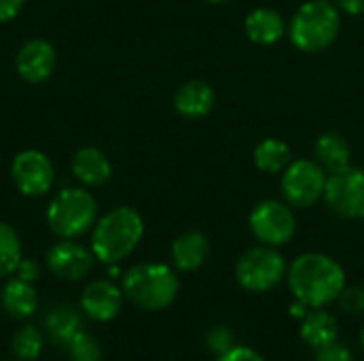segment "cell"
<instances>
[{
	"instance_id": "52a82bcc",
	"label": "cell",
	"mask_w": 364,
	"mask_h": 361,
	"mask_svg": "<svg viewBox=\"0 0 364 361\" xmlns=\"http://www.w3.org/2000/svg\"><path fill=\"white\" fill-rule=\"evenodd\" d=\"M326 181L328 172L314 157L294 160L282 172V200H286L292 209H309L316 202L324 200Z\"/></svg>"
},
{
	"instance_id": "f546056e",
	"label": "cell",
	"mask_w": 364,
	"mask_h": 361,
	"mask_svg": "<svg viewBox=\"0 0 364 361\" xmlns=\"http://www.w3.org/2000/svg\"><path fill=\"white\" fill-rule=\"evenodd\" d=\"M15 277L21 279V281H28V283L38 281V277H41V266H38V262L28 260V257H21V262H19V266H17V270H15Z\"/></svg>"
},
{
	"instance_id": "3957f363",
	"label": "cell",
	"mask_w": 364,
	"mask_h": 361,
	"mask_svg": "<svg viewBox=\"0 0 364 361\" xmlns=\"http://www.w3.org/2000/svg\"><path fill=\"white\" fill-rule=\"evenodd\" d=\"M341 34V11L333 0H307L288 21V38L301 53H322Z\"/></svg>"
},
{
	"instance_id": "8992f818",
	"label": "cell",
	"mask_w": 364,
	"mask_h": 361,
	"mask_svg": "<svg viewBox=\"0 0 364 361\" xmlns=\"http://www.w3.org/2000/svg\"><path fill=\"white\" fill-rule=\"evenodd\" d=\"M288 274V264L279 249L256 245L239 255L235 264L237 283L252 294H267L275 289Z\"/></svg>"
},
{
	"instance_id": "e0dca14e",
	"label": "cell",
	"mask_w": 364,
	"mask_h": 361,
	"mask_svg": "<svg viewBox=\"0 0 364 361\" xmlns=\"http://www.w3.org/2000/svg\"><path fill=\"white\" fill-rule=\"evenodd\" d=\"M211 253L209 238L198 230H188L179 234L171 245V262L179 272H194L198 270Z\"/></svg>"
},
{
	"instance_id": "cb8c5ba5",
	"label": "cell",
	"mask_w": 364,
	"mask_h": 361,
	"mask_svg": "<svg viewBox=\"0 0 364 361\" xmlns=\"http://www.w3.org/2000/svg\"><path fill=\"white\" fill-rule=\"evenodd\" d=\"M45 336L34 326H23L11 338V353L19 361H36L43 353Z\"/></svg>"
},
{
	"instance_id": "d4e9b609",
	"label": "cell",
	"mask_w": 364,
	"mask_h": 361,
	"mask_svg": "<svg viewBox=\"0 0 364 361\" xmlns=\"http://www.w3.org/2000/svg\"><path fill=\"white\" fill-rule=\"evenodd\" d=\"M66 347L70 361H102V349L98 340L83 330H79Z\"/></svg>"
},
{
	"instance_id": "7402d4cb",
	"label": "cell",
	"mask_w": 364,
	"mask_h": 361,
	"mask_svg": "<svg viewBox=\"0 0 364 361\" xmlns=\"http://www.w3.org/2000/svg\"><path fill=\"white\" fill-rule=\"evenodd\" d=\"M81 330V315L70 304H55L45 315V332L58 345H68Z\"/></svg>"
},
{
	"instance_id": "83f0119b",
	"label": "cell",
	"mask_w": 364,
	"mask_h": 361,
	"mask_svg": "<svg viewBox=\"0 0 364 361\" xmlns=\"http://www.w3.org/2000/svg\"><path fill=\"white\" fill-rule=\"evenodd\" d=\"M316 361H354V355H352L350 347L335 340L316 351Z\"/></svg>"
},
{
	"instance_id": "5bb4252c",
	"label": "cell",
	"mask_w": 364,
	"mask_h": 361,
	"mask_svg": "<svg viewBox=\"0 0 364 361\" xmlns=\"http://www.w3.org/2000/svg\"><path fill=\"white\" fill-rule=\"evenodd\" d=\"M245 36L262 47L277 45L284 36H288V23L284 15L271 6H258L247 13L243 23Z\"/></svg>"
},
{
	"instance_id": "836d02e7",
	"label": "cell",
	"mask_w": 364,
	"mask_h": 361,
	"mask_svg": "<svg viewBox=\"0 0 364 361\" xmlns=\"http://www.w3.org/2000/svg\"><path fill=\"white\" fill-rule=\"evenodd\" d=\"M207 2H211V4H226V2H232V0H207Z\"/></svg>"
},
{
	"instance_id": "d6986e66",
	"label": "cell",
	"mask_w": 364,
	"mask_h": 361,
	"mask_svg": "<svg viewBox=\"0 0 364 361\" xmlns=\"http://www.w3.org/2000/svg\"><path fill=\"white\" fill-rule=\"evenodd\" d=\"M2 309L13 319H28L38 309V294L32 283L21 279H9L0 294Z\"/></svg>"
},
{
	"instance_id": "4dcf8cb0",
	"label": "cell",
	"mask_w": 364,
	"mask_h": 361,
	"mask_svg": "<svg viewBox=\"0 0 364 361\" xmlns=\"http://www.w3.org/2000/svg\"><path fill=\"white\" fill-rule=\"evenodd\" d=\"M23 4L26 0H0V23L13 21L21 13Z\"/></svg>"
},
{
	"instance_id": "7a4b0ae2",
	"label": "cell",
	"mask_w": 364,
	"mask_h": 361,
	"mask_svg": "<svg viewBox=\"0 0 364 361\" xmlns=\"http://www.w3.org/2000/svg\"><path fill=\"white\" fill-rule=\"evenodd\" d=\"M145 234V221L132 206H117L98 217L92 228V251L98 262L111 266L124 262L139 247Z\"/></svg>"
},
{
	"instance_id": "d6a6232c",
	"label": "cell",
	"mask_w": 364,
	"mask_h": 361,
	"mask_svg": "<svg viewBox=\"0 0 364 361\" xmlns=\"http://www.w3.org/2000/svg\"><path fill=\"white\" fill-rule=\"evenodd\" d=\"M307 313H309V306H305V304H301V302H294V304L290 306V315H292L294 319H303Z\"/></svg>"
},
{
	"instance_id": "1f68e13d",
	"label": "cell",
	"mask_w": 364,
	"mask_h": 361,
	"mask_svg": "<svg viewBox=\"0 0 364 361\" xmlns=\"http://www.w3.org/2000/svg\"><path fill=\"white\" fill-rule=\"evenodd\" d=\"M341 13L348 15H364V0H333Z\"/></svg>"
},
{
	"instance_id": "5b68a950",
	"label": "cell",
	"mask_w": 364,
	"mask_h": 361,
	"mask_svg": "<svg viewBox=\"0 0 364 361\" xmlns=\"http://www.w3.org/2000/svg\"><path fill=\"white\" fill-rule=\"evenodd\" d=\"M47 226L62 240H77L98 221V202L83 187L60 189L47 206Z\"/></svg>"
},
{
	"instance_id": "277c9868",
	"label": "cell",
	"mask_w": 364,
	"mask_h": 361,
	"mask_svg": "<svg viewBox=\"0 0 364 361\" xmlns=\"http://www.w3.org/2000/svg\"><path fill=\"white\" fill-rule=\"evenodd\" d=\"M124 296L143 311L168 309L179 294V279L175 268L160 262H145L132 266L122 279Z\"/></svg>"
},
{
	"instance_id": "8fae6325",
	"label": "cell",
	"mask_w": 364,
	"mask_h": 361,
	"mask_svg": "<svg viewBox=\"0 0 364 361\" xmlns=\"http://www.w3.org/2000/svg\"><path fill=\"white\" fill-rule=\"evenodd\" d=\"M47 268L62 281H81L85 279L96 262L92 249L79 245L77 240H62L55 243L47 251Z\"/></svg>"
},
{
	"instance_id": "7c38bea8",
	"label": "cell",
	"mask_w": 364,
	"mask_h": 361,
	"mask_svg": "<svg viewBox=\"0 0 364 361\" xmlns=\"http://www.w3.org/2000/svg\"><path fill=\"white\" fill-rule=\"evenodd\" d=\"M55 66H58V53L53 45L45 38L26 40L15 55V70L30 85L45 83L55 72Z\"/></svg>"
},
{
	"instance_id": "2e32d148",
	"label": "cell",
	"mask_w": 364,
	"mask_h": 361,
	"mask_svg": "<svg viewBox=\"0 0 364 361\" xmlns=\"http://www.w3.org/2000/svg\"><path fill=\"white\" fill-rule=\"evenodd\" d=\"M70 170H73V177L83 187H100L111 179L113 166L102 149L81 147L75 151L70 160Z\"/></svg>"
},
{
	"instance_id": "44dd1931",
	"label": "cell",
	"mask_w": 364,
	"mask_h": 361,
	"mask_svg": "<svg viewBox=\"0 0 364 361\" xmlns=\"http://www.w3.org/2000/svg\"><path fill=\"white\" fill-rule=\"evenodd\" d=\"M292 162V147L282 138H264L254 147V166L264 174H282Z\"/></svg>"
},
{
	"instance_id": "603a6c76",
	"label": "cell",
	"mask_w": 364,
	"mask_h": 361,
	"mask_svg": "<svg viewBox=\"0 0 364 361\" xmlns=\"http://www.w3.org/2000/svg\"><path fill=\"white\" fill-rule=\"evenodd\" d=\"M21 240L13 226L0 221V279L15 274L21 262Z\"/></svg>"
},
{
	"instance_id": "e575fe53",
	"label": "cell",
	"mask_w": 364,
	"mask_h": 361,
	"mask_svg": "<svg viewBox=\"0 0 364 361\" xmlns=\"http://www.w3.org/2000/svg\"><path fill=\"white\" fill-rule=\"evenodd\" d=\"M360 349L364 351V330H363V334H360Z\"/></svg>"
},
{
	"instance_id": "d590c367",
	"label": "cell",
	"mask_w": 364,
	"mask_h": 361,
	"mask_svg": "<svg viewBox=\"0 0 364 361\" xmlns=\"http://www.w3.org/2000/svg\"><path fill=\"white\" fill-rule=\"evenodd\" d=\"M9 361H19V360H9Z\"/></svg>"
},
{
	"instance_id": "30bf717a",
	"label": "cell",
	"mask_w": 364,
	"mask_h": 361,
	"mask_svg": "<svg viewBox=\"0 0 364 361\" xmlns=\"http://www.w3.org/2000/svg\"><path fill=\"white\" fill-rule=\"evenodd\" d=\"M11 179L19 194L28 198H41L53 187L55 168L47 153L38 149H23L11 164Z\"/></svg>"
},
{
	"instance_id": "6da1fadb",
	"label": "cell",
	"mask_w": 364,
	"mask_h": 361,
	"mask_svg": "<svg viewBox=\"0 0 364 361\" xmlns=\"http://www.w3.org/2000/svg\"><path fill=\"white\" fill-rule=\"evenodd\" d=\"M286 279L294 300L309 309H324L337 302L348 285L343 266L335 257L318 251L299 255L288 266Z\"/></svg>"
},
{
	"instance_id": "4fadbf2b",
	"label": "cell",
	"mask_w": 364,
	"mask_h": 361,
	"mask_svg": "<svg viewBox=\"0 0 364 361\" xmlns=\"http://www.w3.org/2000/svg\"><path fill=\"white\" fill-rule=\"evenodd\" d=\"M122 304H124V291L107 279L87 283V287L81 294V311L92 321H100V323L113 321L119 315Z\"/></svg>"
},
{
	"instance_id": "9a60e30c",
	"label": "cell",
	"mask_w": 364,
	"mask_h": 361,
	"mask_svg": "<svg viewBox=\"0 0 364 361\" xmlns=\"http://www.w3.org/2000/svg\"><path fill=\"white\" fill-rule=\"evenodd\" d=\"M173 106L183 119H203L215 106V89L203 79L186 81L175 91Z\"/></svg>"
},
{
	"instance_id": "484cf974",
	"label": "cell",
	"mask_w": 364,
	"mask_h": 361,
	"mask_svg": "<svg viewBox=\"0 0 364 361\" xmlns=\"http://www.w3.org/2000/svg\"><path fill=\"white\" fill-rule=\"evenodd\" d=\"M205 345L211 353L222 355L228 349L235 347V334L228 326H213L207 334H205Z\"/></svg>"
},
{
	"instance_id": "9c48e42d",
	"label": "cell",
	"mask_w": 364,
	"mask_h": 361,
	"mask_svg": "<svg viewBox=\"0 0 364 361\" xmlns=\"http://www.w3.org/2000/svg\"><path fill=\"white\" fill-rule=\"evenodd\" d=\"M324 202L341 219L364 221V168L350 164L331 172L324 189Z\"/></svg>"
},
{
	"instance_id": "ac0fdd59",
	"label": "cell",
	"mask_w": 364,
	"mask_h": 361,
	"mask_svg": "<svg viewBox=\"0 0 364 361\" xmlns=\"http://www.w3.org/2000/svg\"><path fill=\"white\" fill-rule=\"evenodd\" d=\"M314 160L331 174L352 164V147L339 132H324L314 143Z\"/></svg>"
},
{
	"instance_id": "ffe728a7",
	"label": "cell",
	"mask_w": 364,
	"mask_h": 361,
	"mask_svg": "<svg viewBox=\"0 0 364 361\" xmlns=\"http://www.w3.org/2000/svg\"><path fill=\"white\" fill-rule=\"evenodd\" d=\"M337 336H339V323L324 309H309V313L301 319V338L314 351L335 343Z\"/></svg>"
},
{
	"instance_id": "f1b7e54d",
	"label": "cell",
	"mask_w": 364,
	"mask_h": 361,
	"mask_svg": "<svg viewBox=\"0 0 364 361\" xmlns=\"http://www.w3.org/2000/svg\"><path fill=\"white\" fill-rule=\"evenodd\" d=\"M218 361H267L258 351H254L252 347H239L235 345L232 349H228L226 353L218 355Z\"/></svg>"
},
{
	"instance_id": "ba28073f",
	"label": "cell",
	"mask_w": 364,
	"mask_h": 361,
	"mask_svg": "<svg viewBox=\"0 0 364 361\" xmlns=\"http://www.w3.org/2000/svg\"><path fill=\"white\" fill-rule=\"evenodd\" d=\"M250 232L260 245L284 247L296 234V213L286 200H260L250 213Z\"/></svg>"
},
{
	"instance_id": "4316f807",
	"label": "cell",
	"mask_w": 364,
	"mask_h": 361,
	"mask_svg": "<svg viewBox=\"0 0 364 361\" xmlns=\"http://www.w3.org/2000/svg\"><path fill=\"white\" fill-rule=\"evenodd\" d=\"M339 306L348 315H363L364 313V287L360 285H346L341 296L337 298Z\"/></svg>"
}]
</instances>
